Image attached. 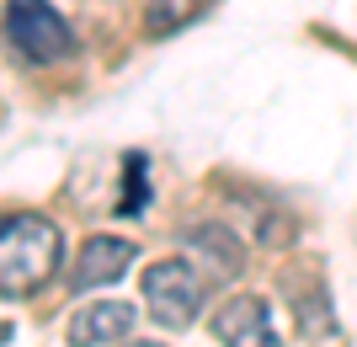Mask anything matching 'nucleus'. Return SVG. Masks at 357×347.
Returning <instances> with one entry per match:
<instances>
[{
  "label": "nucleus",
  "instance_id": "obj_1",
  "mask_svg": "<svg viewBox=\"0 0 357 347\" xmlns=\"http://www.w3.org/2000/svg\"><path fill=\"white\" fill-rule=\"evenodd\" d=\"M64 235L43 214H0V294L27 300L59 272Z\"/></svg>",
  "mask_w": 357,
  "mask_h": 347
},
{
  "label": "nucleus",
  "instance_id": "obj_2",
  "mask_svg": "<svg viewBox=\"0 0 357 347\" xmlns=\"http://www.w3.org/2000/svg\"><path fill=\"white\" fill-rule=\"evenodd\" d=\"M6 38L22 59L32 64H59L75 54V32L48 0H6Z\"/></svg>",
  "mask_w": 357,
  "mask_h": 347
},
{
  "label": "nucleus",
  "instance_id": "obj_3",
  "mask_svg": "<svg viewBox=\"0 0 357 347\" xmlns=\"http://www.w3.org/2000/svg\"><path fill=\"white\" fill-rule=\"evenodd\" d=\"M144 304L165 332H187L197 320V310H203V278H197V267L181 257L155 262L144 272Z\"/></svg>",
  "mask_w": 357,
  "mask_h": 347
},
{
  "label": "nucleus",
  "instance_id": "obj_4",
  "mask_svg": "<svg viewBox=\"0 0 357 347\" xmlns=\"http://www.w3.org/2000/svg\"><path fill=\"white\" fill-rule=\"evenodd\" d=\"M213 337H219L224 347H278L267 300H256V294L224 300L219 310H213Z\"/></svg>",
  "mask_w": 357,
  "mask_h": 347
},
{
  "label": "nucleus",
  "instance_id": "obj_5",
  "mask_svg": "<svg viewBox=\"0 0 357 347\" xmlns=\"http://www.w3.org/2000/svg\"><path fill=\"white\" fill-rule=\"evenodd\" d=\"M134 332V304L128 300H91L70 316V347H107Z\"/></svg>",
  "mask_w": 357,
  "mask_h": 347
},
{
  "label": "nucleus",
  "instance_id": "obj_6",
  "mask_svg": "<svg viewBox=\"0 0 357 347\" xmlns=\"http://www.w3.org/2000/svg\"><path fill=\"white\" fill-rule=\"evenodd\" d=\"M134 257H139V246H134V241H123V235H91V241L80 246V257H75V288L118 283Z\"/></svg>",
  "mask_w": 357,
  "mask_h": 347
},
{
  "label": "nucleus",
  "instance_id": "obj_7",
  "mask_svg": "<svg viewBox=\"0 0 357 347\" xmlns=\"http://www.w3.org/2000/svg\"><path fill=\"white\" fill-rule=\"evenodd\" d=\"M187 246H192V251H203V262H208L213 278H235V272L245 267V246H240V235H235L229 225H219V219L192 225V230H187Z\"/></svg>",
  "mask_w": 357,
  "mask_h": 347
},
{
  "label": "nucleus",
  "instance_id": "obj_8",
  "mask_svg": "<svg viewBox=\"0 0 357 347\" xmlns=\"http://www.w3.org/2000/svg\"><path fill=\"white\" fill-rule=\"evenodd\" d=\"M283 288L294 294V310H298V326H304V337H326L336 332V320H331L326 310V283L320 278H298V272H283Z\"/></svg>",
  "mask_w": 357,
  "mask_h": 347
},
{
  "label": "nucleus",
  "instance_id": "obj_9",
  "mask_svg": "<svg viewBox=\"0 0 357 347\" xmlns=\"http://www.w3.org/2000/svg\"><path fill=\"white\" fill-rule=\"evenodd\" d=\"M203 6H208V0H155L144 22H149V32H176L181 22H192Z\"/></svg>",
  "mask_w": 357,
  "mask_h": 347
},
{
  "label": "nucleus",
  "instance_id": "obj_10",
  "mask_svg": "<svg viewBox=\"0 0 357 347\" xmlns=\"http://www.w3.org/2000/svg\"><path fill=\"white\" fill-rule=\"evenodd\" d=\"M144 155H128V203H123V214H139L144 209Z\"/></svg>",
  "mask_w": 357,
  "mask_h": 347
},
{
  "label": "nucleus",
  "instance_id": "obj_11",
  "mask_svg": "<svg viewBox=\"0 0 357 347\" xmlns=\"http://www.w3.org/2000/svg\"><path fill=\"white\" fill-rule=\"evenodd\" d=\"M128 347H160V342H128Z\"/></svg>",
  "mask_w": 357,
  "mask_h": 347
},
{
  "label": "nucleus",
  "instance_id": "obj_12",
  "mask_svg": "<svg viewBox=\"0 0 357 347\" xmlns=\"http://www.w3.org/2000/svg\"><path fill=\"white\" fill-rule=\"evenodd\" d=\"M6 337H11V326H0V342H6Z\"/></svg>",
  "mask_w": 357,
  "mask_h": 347
}]
</instances>
